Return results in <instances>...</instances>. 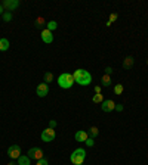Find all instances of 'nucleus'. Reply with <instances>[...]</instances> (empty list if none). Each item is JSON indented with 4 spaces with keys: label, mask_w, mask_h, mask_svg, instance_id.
<instances>
[{
    "label": "nucleus",
    "mask_w": 148,
    "mask_h": 165,
    "mask_svg": "<svg viewBox=\"0 0 148 165\" xmlns=\"http://www.w3.org/2000/svg\"><path fill=\"white\" fill-rule=\"evenodd\" d=\"M117 18H119V15H117L116 12H114V13H111V15H110V19H108V22H107V27H110L111 24L114 22V21H117Z\"/></svg>",
    "instance_id": "21"
},
{
    "label": "nucleus",
    "mask_w": 148,
    "mask_h": 165,
    "mask_svg": "<svg viewBox=\"0 0 148 165\" xmlns=\"http://www.w3.org/2000/svg\"><path fill=\"white\" fill-rule=\"evenodd\" d=\"M110 86H111V77L107 75V74H104V75L101 77V87H110Z\"/></svg>",
    "instance_id": "13"
},
{
    "label": "nucleus",
    "mask_w": 148,
    "mask_h": 165,
    "mask_svg": "<svg viewBox=\"0 0 148 165\" xmlns=\"http://www.w3.org/2000/svg\"><path fill=\"white\" fill-rule=\"evenodd\" d=\"M28 158L30 159H43V150L40 148H31V149L28 150Z\"/></svg>",
    "instance_id": "6"
},
{
    "label": "nucleus",
    "mask_w": 148,
    "mask_h": 165,
    "mask_svg": "<svg viewBox=\"0 0 148 165\" xmlns=\"http://www.w3.org/2000/svg\"><path fill=\"white\" fill-rule=\"evenodd\" d=\"M85 159H86V150L82 149V148L76 149L73 153H71V156H70V161H71L74 165H82L85 162Z\"/></svg>",
    "instance_id": "3"
},
{
    "label": "nucleus",
    "mask_w": 148,
    "mask_h": 165,
    "mask_svg": "<svg viewBox=\"0 0 148 165\" xmlns=\"http://www.w3.org/2000/svg\"><path fill=\"white\" fill-rule=\"evenodd\" d=\"M49 127L55 130V127H56V121H55V119H50V121H49Z\"/></svg>",
    "instance_id": "27"
},
{
    "label": "nucleus",
    "mask_w": 148,
    "mask_h": 165,
    "mask_svg": "<svg viewBox=\"0 0 148 165\" xmlns=\"http://www.w3.org/2000/svg\"><path fill=\"white\" fill-rule=\"evenodd\" d=\"M9 40L8 38H0V52H6L9 49Z\"/></svg>",
    "instance_id": "15"
},
{
    "label": "nucleus",
    "mask_w": 148,
    "mask_h": 165,
    "mask_svg": "<svg viewBox=\"0 0 148 165\" xmlns=\"http://www.w3.org/2000/svg\"><path fill=\"white\" fill-rule=\"evenodd\" d=\"M92 102L93 103H102L104 102V96H102V94H95V96L92 98Z\"/></svg>",
    "instance_id": "19"
},
{
    "label": "nucleus",
    "mask_w": 148,
    "mask_h": 165,
    "mask_svg": "<svg viewBox=\"0 0 148 165\" xmlns=\"http://www.w3.org/2000/svg\"><path fill=\"white\" fill-rule=\"evenodd\" d=\"M74 139L77 140V142H86V140L89 139V134L86 133V131H83V130H80V131H77V133H76Z\"/></svg>",
    "instance_id": "11"
},
{
    "label": "nucleus",
    "mask_w": 148,
    "mask_h": 165,
    "mask_svg": "<svg viewBox=\"0 0 148 165\" xmlns=\"http://www.w3.org/2000/svg\"><path fill=\"white\" fill-rule=\"evenodd\" d=\"M3 13H5V12H3V6L0 5V15H3Z\"/></svg>",
    "instance_id": "31"
},
{
    "label": "nucleus",
    "mask_w": 148,
    "mask_h": 165,
    "mask_svg": "<svg viewBox=\"0 0 148 165\" xmlns=\"http://www.w3.org/2000/svg\"><path fill=\"white\" fill-rule=\"evenodd\" d=\"M101 109L104 112H111V111L116 109V102L111 100V99H107V100H104V102L101 103Z\"/></svg>",
    "instance_id": "7"
},
{
    "label": "nucleus",
    "mask_w": 148,
    "mask_h": 165,
    "mask_svg": "<svg viewBox=\"0 0 148 165\" xmlns=\"http://www.w3.org/2000/svg\"><path fill=\"white\" fill-rule=\"evenodd\" d=\"M46 28H48L49 31L56 30V28H58V22H56V21H48V22H46Z\"/></svg>",
    "instance_id": "16"
},
{
    "label": "nucleus",
    "mask_w": 148,
    "mask_h": 165,
    "mask_svg": "<svg viewBox=\"0 0 148 165\" xmlns=\"http://www.w3.org/2000/svg\"><path fill=\"white\" fill-rule=\"evenodd\" d=\"M95 93L96 94H101V86H95Z\"/></svg>",
    "instance_id": "29"
},
{
    "label": "nucleus",
    "mask_w": 148,
    "mask_h": 165,
    "mask_svg": "<svg viewBox=\"0 0 148 165\" xmlns=\"http://www.w3.org/2000/svg\"><path fill=\"white\" fill-rule=\"evenodd\" d=\"M30 158H28V155H21L18 159H16V164L18 165H30Z\"/></svg>",
    "instance_id": "14"
},
{
    "label": "nucleus",
    "mask_w": 148,
    "mask_h": 165,
    "mask_svg": "<svg viewBox=\"0 0 148 165\" xmlns=\"http://www.w3.org/2000/svg\"><path fill=\"white\" fill-rule=\"evenodd\" d=\"M82 165H83V164H82Z\"/></svg>",
    "instance_id": "32"
},
{
    "label": "nucleus",
    "mask_w": 148,
    "mask_h": 165,
    "mask_svg": "<svg viewBox=\"0 0 148 165\" xmlns=\"http://www.w3.org/2000/svg\"><path fill=\"white\" fill-rule=\"evenodd\" d=\"M43 78H45V82L48 84V82H50L53 80V75H52V72H46L45 75H43Z\"/></svg>",
    "instance_id": "22"
},
{
    "label": "nucleus",
    "mask_w": 148,
    "mask_h": 165,
    "mask_svg": "<svg viewBox=\"0 0 148 165\" xmlns=\"http://www.w3.org/2000/svg\"><path fill=\"white\" fill-rule=\"evenodd\" d=\"M89 134L92 136V139H93V137H96V136L99 134V130H98V127H95V125H93V127H90V128H89Z\"/></svg>",
    "instance_id": "18"
},
{
    "label": "nucleus",
    "mask_w": 148,
    "mask_h": 165,
    "mask_svg": "<svg viewBox=\"0 0 148 165\" xmlns=\"http://www.w3.org/2000/svg\"><path fill=\"white\" fill-rule=\"evenodd\" d=\"M3 21H5V22H11L12 21V13L11 12H5V13H3Z\"/></svg>",
    "instance_id": "23"
},
{
    "label": "nucleus",
    "mask_w": 148,
    "mask_h": 165,
    "mask_svg": "<svg viewBox=\"0 0 148 165\" xmlns=\"http://www.w3.org/2000/svg\"><path fill=\"white\" fill-rule=\"evenodd\" d=\"M123 92H124V87H123V84H120V82H119V84H116V86H114V94L120 96Z\"/></svg>",
    "instance_id": "17"
},
{
    "label": "nucleus",
    "mask_w": 148,
    "mask_h": 165,
    "mask_svg": "<svg viewBox=\"0 0 148 165\" xmlns=\"http://www.w3.org/2000/svg\"><path fill=\"white\" fill-rule=\"evenodd\" d=\"M2 6H3V9H8L9 12H12V10H15L19 6V0H5L2 3Z\"/></svg>",
    "instance_id": "9"
},
{
    "label": "nucleus",
    "mask_w": 148,
    "mask_h": 165,
    "mask_svg": "<svg viewBox=\"0 0 148 165\" xmlns=\"http://www.w3.org/2000/svg\"><path fill=\"white\" fill-rule=\"evenodd\" d=\"M42 140L45 142V143H49V142H53L55 140V137H56V133H55V130L53 128H46V130H43L42 131Z\"/></svg>",
    "instance_id": "4"
},
{
    "label": "nucleus",
    "mask_w": 148,
    "mask_h": 165,
    "mask_svg": "<svg viewBox=\"0 0 148 165\" xmlns=\"http://www.w3.org/2000/svg\"><path fill=\"white\" fill-rule=\"evenodd\" d=\"M74 84V75L68 74V72H64L58 77V86L61 88H70Z\"/></svg>",
    "instance_id": "2"
},
{
    "label": "nucleus",
    "mask_w": 148,
    "mask_h": 165,
    "mask_svg": "<svg viewBox=\"0 0 148 165\" xmlns=\"http://www.w3.org/2000/svg\"><path fill=\"white\" fill-rule=\"evenodd\" d=\"M42 40L46 43V44H50L53 41V34L52 31H49L48 28H45V30L42 31Z\"/></svg>",
    "instance_id": "10"
},
{
    "label": "nucleus",
    "mask_w": 148,
    "mask_h": 165,
    "mask_svg": "<svg viewBox=\"0 0 148 165\" xmlns=\"http://www.w3.org/2000/svg\"><path fill=\"white\" fill-rule=\"evenodd\" d=\"M43 25H46V21H45V18H43V16H39V18L36 19V27H39V28H40V27H43Z\"/></svg>",
    "instance_id": "20"
},
{
    "label": "nucleus",
    "mask_w": 148,
    "mask_h": 165,
    "mask_svg": "<svg viewBox=\"0 0 148 165\" xmlns=\"http://www.w3.org/2000/svg\"><path fill=\"white\" fill-rule=\"evenodd\" d=\"M133 63H135L133 56H126L124 61H123V68H124V69H130V68L133 67Z\"/></svg>",
    "instance_id": "12"
},
{
    "label": "nucleus",
    "mask_w": 148,
    "mask_h": 165,
    "mask_svg": "<svg viewBox=\"0 0 148 165\" xmlns=\"http://www.w3.org/2000/svg\"><path fill=\"white\" fill-rule=\"evenodd\" d=\"M8 155H9L11 159H13V161L18 159V158L21 156V146H19V144H12V146H9Z\"/></svg>",
    "instance_id": "5"
},
{
    "label": "nucleus",
    "mask_w": 148,
    "mask_h": 165,
    "mask_svg": "<svg viewBox=\"0 0 148 165\" xmlns=\"http://www.w3.org/2000/svg\"><path fill=\"white\" fill-rule=\"evenodd\" d=\"M114 111H117V112H122L123 111V105L122 103H116V109Z\"/></svg>",
    "instance_id": "26"
},
{
    "label": "nucleus",
    "mask_w": 148,
    "mask_h": 165,
    "mask_svg": "<svg viewBox=\"0 0 148 165\" xmlns=\"http://www.w3.org/2000/svg\"><path fill=\"white\" fill-rule=\"evenodd\" d=\"M74 81L80 84V86H89L90 82H92V75L89 74V71H86V69H76L74 71Z\"/></svg>",
    "instance_id": "1"
},
{
    "label": "nucleus",
    "mask_w": 148,
    "mask_h": 165,
    "mask_svg": "<svg viewBox=\"0 0 148 165\" xmlns=\"http://www.w3.org/2000/svg\"><path fill=\"white\" fill-rule=\"evenodd\" d=\"M85 143H86V146H89V148H92V146L95 144V142H93V139H92V137H89V139L86 140Z\"/></svg>",
    "instance_id": "25"
},
{
    "label": "nucleus",
    "mask_w": 148,
    "mask_h": 165,
    "mask_svg": "<svg viewBox=\"0 0 148 165\" xmlns=\"http://www.w3.org/2000/svg\"><path fill=\"white\" fill-rule=\"evenodd\" d=\"M8 165H18V164H16V162H15V161H13V159H12V161H11V162H9V164H8Z\"/></svg>",
    "instance_id": "30"
},
{
    "label": "nucleus",
    "mask_w": 148,
    "mask_h": 165,
    "mask_svg": "<svg viewBox=\"0 0 148 165\" xmlns=\"http://www.w3.org/2000/svg\"><path fill=\"white\" fill-rule=\"evenodd\" d=\"M36 165H49V161L43 158V159H39V161H37Z\"/></svg>",
    "instance_id": "24"
},
{
    "label": "nucleus",
    "mask_w": 148,
    "mask_h": 165,
    "mask_svg": "<svg viewBox=\"0 0 148 165\" xmlns=\"http://www.w3.org/2000/svg\"><path fill=\"white\" fill-rule=\"evenodd\" d=\"M105 74H107V75H111V74H113V68H111V67H107L105 68Z\"/></svg>",
    "instance_id": "28"
},
{
    "label": "nucleus",
    "mask_w": 148,
    "mask_h": 165,
    "mask_svg": "<svg viewBox=\"0 0 148 165\" xmlns=\"http://www.w3.org/2000/svg\"><path fill=\"white\" fill-rule=\"evenodd\" d=\"M36 93L39 98H45V96H48L49 94V86L46 82H42V84H39L36 88Z\"/></svg>",
    "instance_id": "8"
}]
</instances>
